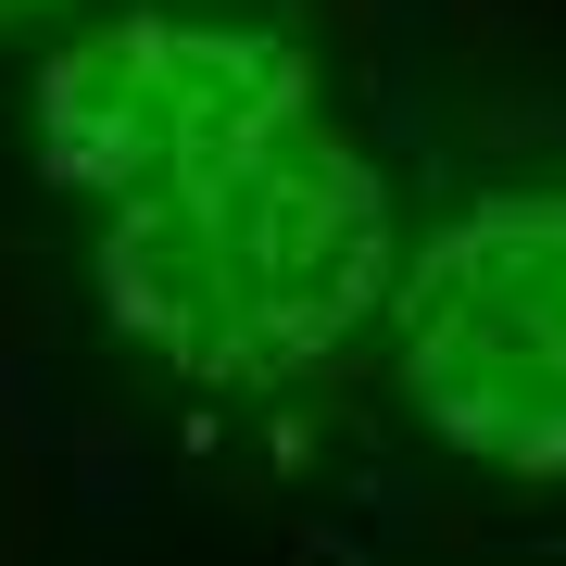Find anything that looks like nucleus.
<instances>
[{
	"instance_id": "obj_3",
	"label": "nucleus",
	"mask_w": 566,
	"mask_h": 566,
	"mask_svg": "<svg viewBox=\"0 0 566 566\" xmlns=\"http://www.w3.org/2000/svg\"><path fill=\"white\" fill-rule=\"evenodd\" d=\"M303 114H327L315 51L252 13H102L25 76L39 177L76 202H126V189L240 164L264 139H290Z\"/></svg>"
},
{
	"instance_id": "obj_4",
	"label": "nucleus",
	"mask_w": 566,
	"mask_h": 566,
	"mask_svg": "<svg viewBox=\"0 0 566 566\" xmlns=\"http://www.w3.org/2000/svg\"><path fill=\"white\" fill-rule=\"evenodd\" d=\"M13 13H63V0H0V25H13Z\"/></svg>"
},
{
	"instance_id": "obj_1",
	"label": "nucleus",
	"mask_w": 566,
	"mask_h": 566,
	"mask_svg": "<svg viewBox=\"0 0 566 566\" xmlns=\"http://www.w3.org/2000/svg\"><path fill=\"white\" fill-rule=\"evenodd\" d=\"M390 277H403L390 177L327 114H303L240 164L126 189L88 240L102 327L189 390H290L340 365L390 315Z\"/></svg>"
},
{
	"instance_id": "obj_2",
	"label": "nucleus",
	"mask_w": 566,
	"mask_h": 566,
	"mask_svg": "<svg viewBox=\"0 0 566 566\" xmlns=\"http://www.w3.org/2000/svg\"><path fill=\"white\" fill-rule=\"evenodd\" d=\"M390 378L479 479H566V177L453 202L390 277Z\"/></svg>"
}]
</instances>
